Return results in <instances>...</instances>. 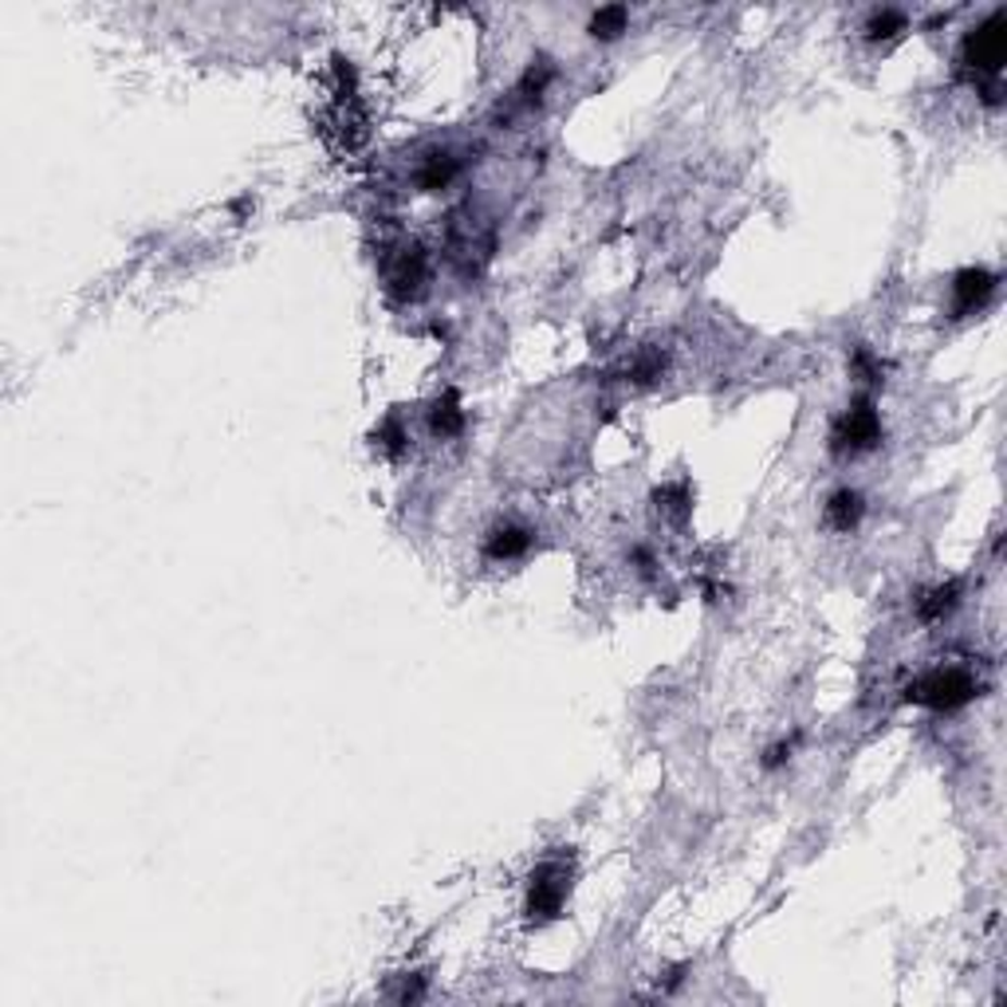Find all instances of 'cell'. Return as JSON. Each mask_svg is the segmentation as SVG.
<instances>
[{
  "label": "cell",
  "instance_id": "obj_13",
  "mask_svg": "<svg viewBox=\"0 0 1007 1007\" xmlns=\"http://www.w3.org/2000/svg\"><path fill=\"white\" fill-rule=\"evenodd\" d=\"M626 28H630V12L622 4H606V9L591 12V21H587V32L594 40H618Z\"/></svg>",
  "mask_w": 1007,
  "mask_h": 1007
},
{
  "label": "cell",
  "instance_id": "obj_14",
  "mask_svg": "<svg viewBox=\"0 0 1007 1007\" xmlns=\"http://www.w3.org/2000/svg\"><path fill=\"white\" fill-rule=\"evenodd\" d=\"M375 445L382 449L386 457H402L405 449H410V429H405L398 417H386L375 433Z\"/></svg>",
  "mask_w": 1007,
  "mask_h": 1007
},
{
  "label": "cell",
  "instance_id": "obj_4",
  "mask_svg": "<svg viewBox=\"0 0 1007 1007\" xmlns=\"http://www.w3.org/2000/svg\"><path fill=\"white\" fill-rule=\"evenodd\" d=\"M567 893H571V878L559 863H543L540 870L531 873L528 882V902H524V914L531 924H547L563 914L567 905Z\"/></svg>",
  "mask_w": 1007,
  "mask_h": 1007
},
{
  "label": "cell",
  "instance_id": "obj_12",
  "mask_svg": "<svg viewBox=\"0 0 1007 1007\" xmlns=\"http://www.w3.org/2000/svg\"><path fill=\"white\" fill-rule=\"evenodd\" d=\"M905 28H909V16H905L902 9H873L863 24V36H866V43H890V40H897Z\"/></svg>",
  "mask_w": 1007,
  "mask_h": 1007
},
{
  "label": "cell",
  "instance_id": "obj_6",
  "mask_svg": "<svg viewBox=\"0 0 1007 1007\" xmlns=\"http://www.w3.org/2000/svg\"><path fill=\"white\" fill-rule=\"evenodd\" d=\"M531 547H536V531L516 524V519H504V524L489 528V536H484V559L489 563H516Z\"/></svg>",
  "mask_w": 1007,
  "mask_h": 1007
},
{
  "label": "cell",
  "instance_id": "obj_1",
  "mask_svg": "<svg viewBox=\"0 0 1007 1007\" xmlns=\"http://www.w3.org/2000/svg\"><path fill=\"white\" fill-rule=\"evenodd\" d=\"M1004 55H1007L1004 12H992L987 21H980L972 32H965V40H960V67H965V75H972L977 84H987L984 87L987 103H999Z\"/></svg>",
  "mask_w": 1007,
  "mask_h": 1007
},
{
  "label": "cell",
  "instance_id": "obj_16",
  "mask_svg": "<svg viewBox=\"0 0 1007 1007\" xmlns=\"http://www.w3.org/2000/svg\"><path fill=\"white\" fill-rule=\"evenodd\" d=\"M791 756H795V740H776L768 752H764V768L768 771H776V768H783V764H791Z\"/></svg>",
  "mask_w": 1007,
  "mask_h": 1007
},
{
  "label": "cell",
  "instance_id": "obj_7",
  "mask_svg": "<svg viewBox=\"0 0 1007 1007\" xmlns=\"http://www.w3.org/2000/svg\"><path fill=\"white\" fill-rule=\"evenodd\" d=\"M429 280V256L421 249H402L394 256V264H390V276H386V284H390V295H398V300H414V295H421V288H426Z\"/></svg>",
  "mask_w": 1007,
  "mask_h": 1007
},
{
  "label": "cell",
  "instance_id": "obj_11",
  "mask_svg": "<svg viewBox=\"0 0 1007 1007\" xmlns=\"http://www.w3.org/2000/svg\"><path fill=\"white\" fill-rule=\"evenodd\" d=\"M457 158L449 154V150H433V154L421 158V166H417V186L426 189V193H437V189H445L453 177H457Z\"/></svg>",
  "mask_w": 1007,
  "mask_h": 1007
},
{
  "label": "cell",
  "instance_id": "obj_15",
  "mask_svg": "<svg viewBox=\"0 0 1007 1007\" xmlns=\"http://www.w3.org/2000/svg\"><path fill=\"white\" fill-rule=\"evenodd\" d=\"M851 370H854V378H858V382H866V386H878V382H882V358H878V354H873L870 347H854Z\"/></svg>",
  "mask_w": 1007,
  "mask_h": 1007
},
{
  "label": "cell",
  "instance_id": "obj_9",
  "mask_svg": "<svg viewBox=\"0 0 1007 1007\" xmlns=\"http://www.w3.org/2000/svg\"><path fill=\"white\" fill-rule=\"evenodd\" d=\"M960 606V582H936L929 591H921L917 599V618L921 622H941Z\"/></svg>",
  "mask_w": 1007,
  "mask_h": 1007
},
{
  "label": "cell",
  "instance_id": "obj_3",
  "mask_svg": "<svg viewBox=\"0 0 1007 1007\" xmlns=\"http://www.w3.org/2000/svg\"><path fill=\"white\" fill-rule=\"evenodd\" d=\"M882 414L870 398H854L846 410L831 421V433H827V449L834 457H863L882 445Z\"/></svg>",
  "mask_w": 1007,
  "mask_h": 1007
},
{
  "label": "cell",
  "instance_id": "obj_2",
  "mask_svg": "<svg viewBox=\"0 0 1007 1007\" xmlns=\"http://www.w3.org/2000/svg\"><path fill=\"white\" fill-rule=\"evenodd\" d=\"M980 696V681L972 669H960V665H941V669H929L905 689V701L921 708H936V713H953V708H965L968 701Z\"/></svg>",
  "mask_w": 1007,
  "mask_h": 1007
},
{
  "label": "cell",
  "instance_id": "obj_8",
  "mask_svg": "<svg viewBox=\"0 0 1007 1007\" xmlns=\"http://www.w3.org/2000/svg\"><path fill=\"white\" fill-rule=\"evenodd\" d=\"M822 519H827V528L831 531H854L858 524L866 519V496L858 489H851V484H842V489H834L831 496H827V504H822Z\"/></svg>",
  "mask_w": 1007,
  "mask_h": 1007
},
{
  "label": "cell",
  "instance_id": "obj_5",
  "mask_svg": "<svg viewBox=\"0 0 1007 1007\" xmlns=\"http://www.w3.org/2000/svg\"><path fill=\"white\" fill-rule=\"evenodd\" d=\"M999 288V276L987 268H960L953 276V284H948V291H953V315L956 319H965V315L980 312L992 295H996Z\"/></svg>",
  "mask_w": 1007,
  "mask_h": 1007
},
{
  "label": "cell",
  "instance_id": "obj_10",
  "mask_svg": "<svg viewBox=\"0 0 1007 1007\" xmlns=\"http://www.w3.org/2000/svg\"><path fill=\"white\" fill-rule=\"evenodd\" d=\"M468 426L465 410H461V402L453 394L437 398L433 405H429V433L441 437V441H453V437H461Z\"/></svg>",
  "mask_w": 1007,
  "mask_h": 1007
}]
</instances>
